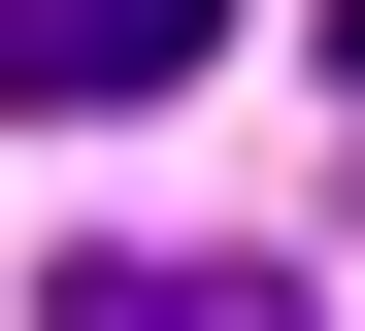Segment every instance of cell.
Here are the masks:
<instances>
[{"mask_svg":"<svg viewBox=\"0 0 365 331\" xmlns=\"http://www.w3.org/2000/svg\"><path fill=\"white\" fill-rule=\"evenodd\" d=\"M200 66V0H34V100H166Z\"/></svg>","mask_w":365,"mask_h":331,"instance_id":"6da1fadb","label":"cell"},{"mask_svg":"<svg viewBox=\"0 0 365 331\" xmlns=\"http://www.w3.org/2000/svg\"><path fill=\"white\" fill-rule=\"evenodd\" d=\"M34 331H299V298H266V265H67Z\"/></svg>","mask_w":365,"mask_h":331,"instance_id":"7a4b0ae2","label":"cell"}]
</instances>
